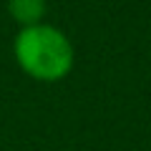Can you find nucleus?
Returning a JSON list of instances; mask_svg holds the SVG:
<instances>
[{
	"instance_id": "nucleus-2",
	"label": "nucleus",
	"mask_w": 151,
	"mask_h": 151,
	"mask_svg": "<svg viewBox=\"0 0 151 151\" xmlns=\"http://www.w3.org/2000/svg\"><path fill=\"white\" fill-rule=\"evenodd\" d=\"M8 13L20 28L38 25L45 15V0H8Z\"/></svg>"
},
{
	"instance_id": "nucleus-1",
	"label": "nucleus",
	"mask_w": 151,
	"mask_h": 151,
	"mask_svg": "<svg viewBox=\"0 0 151 151\" xmlns=\"http://www.w3.org/2000/svg\"><path fill=\"white\" fill-rule=\"evenodd\" d=\"M13 55L18 68L33 81L55 83L73 70V43L63 30L48 23L20 28L13 40Z\"/></svg>"
}]
</instances>
